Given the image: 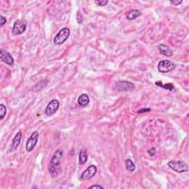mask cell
Listing matches in <instances>:
<instances>
[{"instance_id":"cell-1","label":"cell","mask_w":189,"mask_h":189,"mask_svg":"<svg viewBox=\"0 0 189 189\" xmlns=\"http://www.w3.org/2000/svg\"><path fill=\"white\" fill-rule=\"evenodd\" d=\"M62 155L63 151L62 149H58V150L55 151L54 154H53L52 157V159L50 161V165H49V172H50V175L53 178H56L59 174L61 159H62Z\"/></svg>"},{"instance_id":"cell-2","label":"cell","mask_w":189,"mask_h":189,"mask_svg":"<svg viewBox=\"0 0 189 189\" xmlns=\"http://www.w3.org/2000/svg\"><path fill=\"white\" fill-rule=\"evenodd\" d=\"M168 165L169 168H171L172 170H174L177 173L186 172V171H188V165L182 160H171L170 162H168Z\"/></svg>"},{"instance_id":"cell-3","label":"cell","mask_w":189,"mask_h":189,"mask_svg":"<svg viewBox=\"0 0 189 189\" xmlns=\"http://www.w3.org/2000/svg\"><path fill=\"white\" fill-rule=\"evenodd\" d=\"M70 30H69L67 27H64V28H62L58 33V34L55 36L54 41H53L55 44L59 45L64 44V41H66L67 39H68L69 35H70Z\"/></svg>"},{"instance_id":"cell-4","label":"cell","mask_w":189,"mask_h":189,"mask_svg":"<svg viewBox=\"0 0 189 189\" xmlns=\"http://www.w3.org/2000/svg\"><path fill=\"white\" fill-rule=\"evenodd\" d=\"M175 68H176V65L174 63L168 60L161 61V62H159L158 67H157L159 72H162V73H167V72L174 70Z\"/></svg>"},{"instance_id":"cell-5","label":"cell","mask_w":189,"mask_h":189,"mask_svg":"<svg viewBox=\"0 0 189 189\" xmlns=\"http://www.w3.org/2000/svg\"><path fill=\"white\" fill-rule=\"evenodd\" d=\"M115 89L118 92L132 91L134 89H135V85L131 82L122 81H118L115 83Z\"/></svg>"},{"instance_id":"cell-6","label":"cell","mask_w":189,"mask_h":189,"mask_svg":"<svg viewBox=\"0 0 189 189\" xmlns=\"http://www.w3.org/2000/svg\"><path fill=\"white\" fill-rule=\"evenodd\" d=\"M39 139V133L37 131H33L32 133V135L30 136V137L27 140V143H26V150L28 152H30L32 151L34 148L35 147V145L37 144V142H38Z\"/></svg>"},{"instance_id":"cell-7","label":"cell","mask_w":189,"mask_h":189,"mask_svg":"<svg viewBox=\"0 0 189 189\" xmlns=\"http://www.w3.org/2000/svg\"><path fill=\"white\" fill-rule=\"evenodd\" d=\"M59 101L58 100L54 99L52 100L50 103L48 104V105L47 106L46 109H45V114L47 116H51L53 114H55L57 112V110L59 108Z\"/></svg>"},{"instance_id":"cell-8","label":"cell","mask_w":189,"mask_h":189,"mask_svg":"<svg viewBox=\"0 0 189 189\" xmlns=\"http://www.w3.org/2000/svg\"><path fill=\"white\" fill-rule=\"evenodd\" d=\"M26 28V23L21 20L16 21L14 25H13V29H12V33L13 35H20L25 32Z\"/></svg>"},{"instance_id":"cell-9","label":"cell","mask_w":189,"mask_h":189,"mask_svg":"<svg viewBox=\"0 0 189 189\" xmlns=\"http://www.w3.org/2000/svg\"><path fill=\"white\" fill-rule=\"evenodd\" d=\"M97 167L95 166L94 165H91L86 168V169L84 172L82 173L81 174V179L82 180H90L91 179L92 177H93L94 175L96 174L97 173Z\"/></svg>"},{"instance_id":"cell-10","label":"cell","mask_w":189,"mask_h":189,"mask_svg":"<svg viewBox=\"0 0 189 189\" xmlns=\"http://www.w3.org/2000/svg\"><path fill=\"white\" fill-rule=\"evenodd\" d=\"M1 60L5 64L10 65V66H13L14 64V61H13V57L11 56V54L7 51L1 49Z\"/></svg>"},{"instance_id":"cell-11","label":"cell","mask_w":189,"mask_h":189,"mask_svg":"<svg viewBox=\"0 0 189 189\" xmlns=\"http://www.w3.org/2000/svg\"><path fill=\"white\" fill-rule=\"evenodd\" d=\"M21 139V131H19L13 138V141H12V145H11V149L10 151H15L20 144Z\"/></svg>"},{"instance_id":"cell-12","label":"cell","mask_w":189,"mask_h":189,"mask_svg":"<svg viewBox=\"0 0 189 189\" xmlns=\"http://www.w3.org/2000/svg\"><path fill=\"white\" fill-rule=\"evenodd\" d=\"M142 13L139 10H131L127 13V19L128 20H133V19H137V17L141 16Z\"/></svg>"},{"instance_id":"cell-13","label":"cell","mask_w":189,"mask_h":189,"mask_svg":"<svg viewBox=\"0 0 189 189\" xmlns=\"http://www.w3.org/2000/svg\"><path fill=\"white\" fill-rule=\"evenodd\" d=\"M159 50L163 55L165 56L170 57L173 55V51L171 50V48L165 44H160L159 46Z\"/></svg>"},{"instance_id":"cell-14","label":"cell","mask_w":189,"mask_h":189,"mask_svg":"<svg viewBox=\"0 0 189 189\" xmlns=\"http://www.w3.org/2000/svg\"><path fill=\"white\" fill-rule=\"evenodd\" d=\"M78 103L80 106H86L90 103V98L87 94H81L78 99Z\"/></svg>"},{"instance_id":"cell-15","label":"cell","mask_w":189,"mask_h":189,"mask_svg":"<svg viewBox=\"0 0 189 189\" xmlns=\"http://www.w3.org/2000/svg\"><path fill=\"white\" fill-rule=\"evenodd\" d=\"M87 161V154L86 150L81 149L79 154V163L80 164H85Z\"/></svg>"},{"instance_id":"cell-16","label":"cell","mask_w":189,"mask_h":189,"mask_svg":"<svg viewBox=\"0 0 189 189\" xmlns=\"http://www.w3.org/2000/svg\"><path fill=\"white\" fill-rule=\"evenodd\" d=\"M125 164H126V167H127V169L128 171H134L135 170V165L134 164V163L130 159H126Z\"/></svg>"},{"instance_id":"cell-17","label":"cell","mask_w":189,"mask_h":189,"mask_svg":"<svg viewBox=\"0 0 189 189\" xmlns=\"http://www.w3.org/2000/svg\"><path fill=\"white\" fill-rule=\"evenodd\" d=\"M155 84H156L157 86H160V87H163V89H165V90H170V91H171V90H173V88H174V86L171 85V84H165V85H163V84H161V82H158V81H157Z\"/></svg>"},{"instance_id":"cell-18","label":"cell","mask_w":189,"mask_h":189,"mask_svg":"<svg viewBox=\"0 0 189 189\" xmlns=\"http://www.w3.org/2000/svg\"><path fill=\"white\" fill-rule=\"evenodd\" d=\"M0 113H1V119H3L5 117L6 113H7V109L4 104H1L0 105Z\"/></svg>"},{"instance_id":"cell-19","label":"cell","mask_w":189,"mask_h":189,"mask_svg":"<svg viewBox=\"0 0 189 189\" xmlns=\"http://www.w3.org/2000/svg\"><path fill=\"white\" fill-rule=\"evenodd\" d=\"M95 4H97L98 6H105L108 3L107 0H104V1H100V0H96Z\"/></svg>"},{"instance_id":"cell-20","label":"cell","mask_w":189,"mask_h":189,"mask_svg":"<svg viewBox=\"0 0 189 189\" xmlns=\"http://www.w3.org/2000/svg\"><path fill=\"white\" fill-rule=\"evenodd\" d=\"M148 154H149L150 156H154V155L156 154V149L154 147H151L148 150Z\"/></svg>"},{"instance_id":"cell-21","label":"cell","mask_w":189,"mask_h":189,"mask_svg":"<svg viewBox=\"0 0 189 189\" xmlns=\"http://www.w3.org/2000/svg\"><path fill=\"white\" fill-rule=\"evenodd\" d=\"M6 21H7L6 18L4 17L3 16H0V25H1V26H3V25L6 23Z\"/></svg>"},{"instance_id":"cell-22","label":"cell","mask_w":189,"mask_h":189,"mask_svg":"<svg viewBox=\"0 0 189 189\" xmlns=\"http://www.w3.org/2000/svg\"><path fill=\"white\" fill-rule=\"evenodd\" d=\"M77 21H78V22L79 24H81L83 21L82 16L81 15L80 12H78V14H77Z\"/></svg>"},{"instance_id":"cell-23","label":"cell","mask_w":189,"mask_h":189,"mask_svg":"<svg viewBox=\"0 0 189 189\" xmlns=\"http://www.w3.org/2000/svg\"><path fill=\"white\" fill-rule=\"evenodd\" d=\"M90 188H98V189H100V188H104V187L100 186V185H94V186H90Z\"/></svg>"},{"instance_id":"cell-24","label":"cell","mask_w":189,"mask_h":189,"mask_svg":"<svg viewBox=\"0 0 189 189\" xmlns=\"http://www.w3.org/2000/svg\"><path fill=\"white\" fill-rule=\"evenodd\" d=\"M170 2L174 5H180V4L182 3V0H180V1H171Z\"/></svg>"},{"instance_id":"cell-25","label":"cell","mask_w":189,"mask_h":189,"mask_svg":"<svg viewBox=\"0 0 189 189\" xmlns=\"http://www.w3.org/2000/svg\"><path fill=\"white\" fill-rule=\"evenodd\" d=\"M150 109H140L138 111V113H145V112H148L150 111Z\"/></svg>"}]
</instances>
